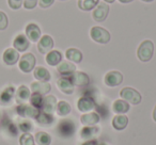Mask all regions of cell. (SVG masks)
Here are the masks:
<instances>
[{
	"label": "cell",
	"instance_id": "1",
	"mask_svg": "<svg viewBox=\"0 0 156 145\" xmlns=\"http://www.w3.org/2000/svg\"><path fill=\"white\" fill-rule=\"evenodd\" d=\"M154 54V44L150 40H145L137 49V57L142 62H149Z\"/></svg>",
	"mask_w": 156,
	"mask_h": 145
},
{
	"label": "cell",
	"instance_id": "2",
	"mask_svg": "<svg viewBox=\"0 0 156 145\" xmlns=\"http://www.w3.org/2000/svg\"><path fill=\"white\" fill-rule=\"evenodd\" d=\"M76 130V124L72 119H64L58 124L57 127V132L59 136L61 138H71L75 133Z\"/></svg>",
	"mask_w": 156,
	"mask_h": 145
},
{
	"label": "cell",
	"instance_id": "3",
	"mask_svg": "<svg viewBox=\"0 0 156 145\" xmlns=\"http://www.w3.org/2000/svg\"><path fill=\"white\" fill-rule=\"evenodd\" d=\"M120 96H121V98L123 100H125L128 104H132V105H139L141 102V99H142L140 93L137 90L129 87L123 88L120 91Z\"/></svg>",
	"mask_w": 156,
	"mask_h": 145
},
{
	"label": "cell",
	"instance_id": "4",
	"mask_svg": "<svg viewBox=\"0 0 156 145\" xmlns=\"http://www.w3.org/2000/svg\"><path fill=\"white\" fill-rule=\"evenodd\" d=\"M90 36L94 42L98 44H107L110 41V33L102 27L94 26L90 30Z\"/></svg>",
	"mask_w": 156,
	"mask_h": 145
},
{
	"label": "cell",
	"instance_id": "5",
	"mask_svg": "<svg viewBox=\"0 0 156 145\" xmlns=\"http://www.w3.org/2000/svg\"><path fill=\"white\" fill-rule=\"evenodd\" d=\"M35 63H37V59L33 56L32 54H25L24 56H22L20 58V61H18V67L20 69L23 71V73H30L34 69L35 67Z\"/></svg>",
	"mask_w": 156,
	"mask_h": 145
},
{
	"label": "cell",
	"instance_id": "6",
	"mask_svg": "<svg viewBox=\"0 0 156 145\" xmlns=\"http://www.w3.org/2000/svg\"><path fill=\"white\" fill-rule=\"evenodd\" d=\"M104 82L107 87L115 88L123 82V75L118 71H108L104 77Z\"/></svg>",
	"mask_w": 156,
	"mask_h": 145
},
{
	"label": "cell",
	"instance_id": "7",
	"mask_svg": "<svg viewBox=\"0 0 156 145\" xmlns=\"http://www.w3.org/2000/svg\"><path fill=\"white\" fill-rule=\"evenodd\" d=\"M16 112L20 116L22 117H29V119H35L39 114L40 110L37 108H34L31 105H26V104H20L18 105V107L16 108Z\"/></svg>",
	"mask_w": 156,
	"mask_h": 145
},
{
	"label": "cell",
	"instance_id": "8",
	"mask_svg": "<svg viewBox=\"0 0 156 145\" xmlns=\"http://www.w3.org/2000/svg\"><path fill=\"white\" fill-rule=\"evenodd\" d=\"M109 5L105 2L98 3L96 5V8L94 9L93 13H92V16H93V19L98 22H104L105 19L107 18L109 14Z\"/></svg>",
	"mask_w": 156,
	"mask_h": 145
},
{
	"label": "cell",
	"instance_id": "9",
	"mask_svg": "<svg viewBox=\"0 0 156 145\" xmlns=\"http://www.w3.org/2000/svg\"><path fill=\"white\" fill-rule=\"evenodd\" d=\"M54 48V40L50 35H43L37 42V50L40 54H47L50 50Z\"/></svg>",
	"mask_w": 156,
	"mask_h": 145
},
{
	"label": "cell",
	"instance_id": "10",
	"mask_svg": "<svg viewBox=\"0 0 156 145\" xmlns=\"http://www.w3.org/2000/svg\"><path fill=\"white\" fill-rule=\"evenodd\" d=\"M69 80L72 81L74 85L76 87H86V85H89L90 78L86 73L83 71H75L71 76L69 77Z\"/></svg>",
	"mask_w": 156,
	"mask_h": 145
},
{
	"label": "cell",
	"instance_id": "11",
	"mask_svg": "<svg viewBox=\"0 0 156 145\" xmlns=\"http://www.w3.org/2000/svg\"><path fill=\"white\" fill-rule=\"evenodd\" d=\"M20 52L14 48H8L2 54L3 63L8 66H13L20 61Z\"/></svg>",
	"mask_w": 156,
	"mask_h": 145
},
{
	"label": "cell",
	"instance_id": "12",
	"mask_svg": "<svg viewBox=\"0 0 156 145\" xmlns=\"http://www.w3.org/2000/svg\"><path fill=\"white\" fill-rule=\"evenodd\" d=\"M95 102L90 96H83L77 102V108L80 112H90L93 109H95Z\"/></svg>",
	"mask_w": 156,
	"mask_h": 145
},
{
	"label": "cell",
	"instance_id": "13",
	"mask_svg": "<svg viewBox=\"0 0 156 145\" xmlns=\"http://www.w3.org/2000/svg\"><path fill=\"white\" fill-rule=\"evenodd\" d=\"M25 32H26V36L31 42L35 43V42H39V40L41 39V29L37 24H33V22L28 24L25 29Z\"/></svg>",
	"mask_w": 156,
	"mask_h": 145
},
{
	"label": "cell",
	"instance_id": "14",
	"mask_svg": "<svg viewBox=\"0 0 156 145\" xmlns=\"http://www.w3.org/2000/svg\"><path fill=\"white\" fill-rule=\"evenodd\" d=\"M30 46V41L28 40V37L25 34H18L16 35V37L13 41V47L14 49H16L18 52H24Z\"/></svg>",
	"mask_w": 156,
	"mask_h": 145
},
{
	"label": "cell",
	"instance_id": "15",
	"mask_svg": "<svg viewBox=\"0 0 156 145\" xmlns=\"http://www.w3.org/2000/svg\"><path fill=\"white\" fill-rule=\"evenodd\" d=\"M57 87L62 93L66 94V95H72L74 93V87L75 85L72 83L69 77H61L57 81Z\"/></svg>",
	"mask_w": 156,
	"mask_h": 145
},
{
	"label": "cell",
	"instance_id": "16",
	"mask_svg": "<svg viewBox=\"0 0 156 145\" xmlns=\"http://www.w3.org/2000/svg\"><path fill=\"white\" fill-rule=\"evenodd\" d=\"M57 71L62 77H69L76 71V66L69 61H63L57 65Z\"/></svg>",
	"mask_w": 156,
	"mask_h": 145
},
{
	"label": "cell",
	"instance_id": "17",
	"mask_svg": "<svg viewBox=\"0 0 156 145\" xmlns=\"http://www.w3.org/2000/svg\"><path fill=\"white\" fill-rule=\"evenodd\" d=\"M57 98L55 97L54 95H47L44 97L43 99V105H42V109L41 111H44L46 113H52L56 111V108H57Z\"/></svg>",
	"mask_w": 156,
	"mask_h": 145
},
{
	"label": "cell",
	"instance_id": "18",
	"mask_svg": "<svg viewBox=\"0 0 156 145\" xmlns=\"http://www.w3.org/2000/svg\"><path fill=\"white\" fill-rule=\"evenodd\" d=\"M30 89L32 93H39L41 95H46L49 93L51 90V85L48 82H43V81H34L31 83Z\"/></svg>",
	"mask_w": 156,
	"mask_h": 145
},
{
	"label": "cell",
	"instance_id": "19",
	"mask_svg": "<svg viewBox=\"0 0 156 145\" xmlns=\"http://www.w3.org/2000/svg\"><path fill=\"white\" fill-rule=\"evenodd\" d=\"M30 90H29L28 87L26 85H20L17 90L15 91V99L17 102V104H25L27 100H29L30 98Z\"/></svg>",
	"mask_w": 156,
	"mask_h": 145
},
{
	"label": "cell",
	"instance_id": "20",
	"mask_svg": "<svg viewBox=\"0 0 156 145\" xmlns=\"http://www.w3.org/2000/svg\"><path fill=\"white\" fill-rule=\"evenodd\" d=\"M33 76H34V78L37 81H43V82H48L50 80V78H51L49 71L43 66L34 67V69H33Z\"/></svg>",
	"mask_w": 156,
	"mask_h": 145
},
{
	"label": "cell",
	"instance_id": "21",
	"mask_svg": "<svg viewBox=\"0 0 156 145\" xmlns=\"http://www.w3.org/2000/svg\"><path fill=\"white\" fill-rule=\"evenodd\" d=\"M100 115L95 112H88L83 114L80 117V122L83 126H94L100 122Z\"/></svg>",
	"mask_w": 156,
	"mask_h": 145
},
{
	"label": "cell",
	"instance_id": "22",
	"mask_svg": "<svg viewBox=\"0 0 156 145\" xmlns=\"http://www.w3.org/2000/svg\"><path fill=\"white\" fill-rule=\"evenodd\" d=\"M46 63L50 66H57L60 62H62V54L59 50H50L46 54Z\"/></svg>",
	"mask_w": 156,
	"mask_h": 145
},
{
	"label": "cell",
	"instance_id": "23",
	"mask_svg": "<svg viewBox=\"0 0 156 145\" xmlns=\"http://www.w3.org/2000/svg\"><path fill=\"white\" fill-rule=\"evenodd\" d=\"M128 117L124 114H118L112 119V127L115 130H123L127 127Z\"/></svg>",
	"mask_w": 156,
	"mask_h": 145
},
{
	"label": "cell",
	"instance_id": "24",
	"mask_svg": "<svg viewBox=\"0 0 156 145\" xmlns=\"http://www.w3.org/2000/svg\"><path fill=\"white\" fill-rule=\"evenodd\" d=\"M129 104L123 99H117L112 105V110L117 114H125L129 111Z\"/></svg>",
	"mask_w": 156,
	"mask_h": 145
},
{
	"label": "cell",
	"instance_id": "25",
	"mask_svg": "<svg viewBox=\"0 0 156 145\" xmlns=\"http://www.w3.org/2000/svg\"><path fill=\"white\" fill-rule=\"evenodd\" d=\"M98 131H100V128L96 126H85L80 130V138L85 141L91 140L95 134H98Z\"/></svg>",
	"mask_w": 156,
	"mask_h": 145
},
{
	"label": "cell",
	"instance_id": "26",
	"mask_svg": "<svg viewBox=\"0 0 156 145\" xmlns=\"http://www.w3.org/2000/svg\"><path fill=\"white\" fill-rule=\"evenodd\" d=\"M65 57L67 60L73 63H80L83 61V54L77 48H69L65 51Z\"/></svg>",
	"mask_w": 156,
	"mask_h": 145
},
{
	"label": "cell",
	"instance_id": "27",
	"mask_svg": "<svg viewBox=\"0 0 156 145\" xmlns=\"http://www.w3.org/2000/svg\"><path fill=\"white\" fill-rule=\"evenodd\" d=\"M15 95V89L13 87H8L0 94V102L2 105H9Z\"/></svg>",
	"mask_w": 156,
	"mask_h": 145
},
{
	"label": "cell",
	"instance_id": "28",
	"mask_svg": "<svg viewBox=\"0 0 156 145\" xmlns=\"http://www.w3.org/2000/svg\"><path fill=\"white\" fill-rule=\"evenodd\" d=\"M35 119H37V124H40V125H44V126L51 125V124L54 123V121H55L54 115L50 114V113H46V112L41 111V110H40L37 116L35 117Z\"/></svg>",
	"mask_w": 156,
	"mask_h": 145
},
{
	"label": "cell",
	"instance_id": "29",
	"mask_svg": "<svg viewBox=\"0 0 156 145\" xmlns=\"http://www.w3.org/2000/svg\"><path fill=\"white\" fill-rule=\"evenodd\" d=\"M100 0H78V8L83 11H91L96 8Z\"/></svg>",
	"mask_w": 156,
	"mask_h": 145
},
{
	"label": "cell",
	"instance_id": "30",
	"mask_svg": "<svg viewBox=\"0 0 156 145\" xmlns=\"http://www.w3.org/2000/svg\"><path fill=\"white\" fill-rule=\"evenodd\" d=\"M71 106H69V102H64V100H61V102H59L58 104H57V108H56V112L57 114L59 115V116H66V115H69V113H71Z\"/></svg>",
	"mask_w": 156,
	"mask_h": 145
},
{
	"label": "cell",
	"instance_id": "31",
	"mask_svg": "<svg viewBox=\"0 0 156 145\" xmlns=\"http://www.w3.org/2000/svg\"><path fill=\"white\" fill-rule=\"evenodd\" d=\"M34 141L37 143V145H50L51 143V136L44 131H39L35 133Z\"/></svg>",
	"mask_w": 156,
	"mask_h": 145
},
{
	"label": "cell",
	"instance_id": "32",
	"mask_svg": "<svg viewBox=\"0 0 156 145\" xmlns=\"http://www.w3.org/2000/svg\"><path fill=\"white\" fill-rule=\"evenodd\" d=\"M43 99H44L43 95H41V94H39V93H32L30 95V98H29L31 106H33L34 108L39 109V110H41L42 109Z\"/></svg>",
	"mask_w": 156,
	"mask_h": 145
},
{
	"label": "cell",
	"instance_id": "33",
	"mask_svg": "<svg viewBox=\"0 0 156 145\" xmlns=\"http://www.w3.org/2000/svg\"><path fill=\"white\" fill-rule=\"evenodd\" d=\"M20 145H34V138L29 132H24L20 138Z\"/></svg>",
	"mask_w": 156,
	"mask_h": 145
},
{
	"label": "cell",
	"instance_id": "34",
	"mask_svg": "<svg viewBox=\"0 0 156 145\" xmlns=\"http://www.w3.org/2000/svg\"><path fill=\"white\" fill-rule=\"evenodd\" d=\"M9 26V19L5 12L0 11V30H5Z\"/></svg>",
	"mask_w": 156,
	"mask_h": 145
},
{
	"label": "cell",
	"instance_id": "35",
	"mask_svg": "<svg viewBox=\"0 0 156 145\" xmlns=\"http://www.w3.org/2000/svg\"><path fill=\"white\" fill-rule=\"evenodd\" d=\"M24 0H8V5L12 10H20Z\"/></svg>",
	"mask_w": 156,
	"mask_h": 145
},
{
	"label": "cell",
	"instance_id": "36",
	"mask_svg": "<svg viewBox=\"0 0 156 145\" xmlns=\"http://www.w3.org/2000/svg\"><path fill=\"white\" fill-rule=\"evenodd\" d=\"M37 2H39V0H24L23 5H24L25 9L32 10V9H34V8L37 7Z\"/></svg>",
	"mask_w": 156,
	"mask_h": 145
},
{
	"label": "cell",
	"instance_id": "37",
	"mask_svg": "<svg viewBox=\"0 0 156 145\" xmlns=\"http://www.w3.org/2000/svg\"><path fill=\"white\" fill-rule=\"evenodd\" d=\"M20 128L24 132H28V131H30V130L32 129V124H31L30 122H28V121L22 122V123L20 124Z\"/></svg>",
	"mask_w": 156,
	"mask_h": 145
},
{
	"label": "cell",
	"instance_id": "38",
	"mask_svg": "<svg viewBox=\"0 0 156 145\" xmlns=\"http://www.w3.org/2000/svg\"><path fill=\"white\" fill-rule=\"evenodd\" d=\"M55 0H39V5L42 9H47L54 5Z\"/></svg>",
	"mask_w": 156,
	"mask_h": 145
},
{
	"label": "cell",
	"instance_id": "39",
	"mask_svg": "<svg viewBox=\"0 0 156 145\" xmlns=\"http://www.w3.org/2000/svg\"><path fill=\"white\" fill-rule=\"evenodd\" d=\"M81 145H98V142L94 139H91V140L85 141Z\"/></svg>",
	"mask_w": 156,
	"mask_h": 145
},
{
	"label": "cell",
	"instance_id": "40",
	"mask_svg": "<svg viewBox=\"0 0 156 145\" xmlns=\"http://www.w3.org/2000/svg\"><path fill=\"white\" fill-rule=\"evenodd\" d=\"M121 3H129V2H133L134 0H119Z\"/></svg>",
	"mask_w": 156,
	"mask_h": 145
},
{
	"label": "cell",
	"instance_id": "41",
	"mask_svg": "<svg viewBox=\"0 0 156 145\" xmlns=\"http://www.w3.org/2000/svg\"><path fill=\"white\" fill-rule=\"evenodd\" d=\"M153 119L156 122V105H155V107H154V110H153Z\"/></svg>",
	"mask_w": 156,
	"mask_h": 145
},
{
	"label": "cell",
	"instance_id": "42",
	"mask_svg": "<svg viewBox=\"0 0 156 145\" xmlns=\"http://www.w3.org/2000/svg\"><path fill=\"white\" fill-rule=\"evenodd\" d=\"M105 3H113L115 1V0H104Z\"/></svg>",
	"mask_w": 156,
	"mask_h": 145
},
{
	"label": "cell",
	"instance_id": "43",
	"mask_svg": "<svg viewBox=\"0 0 156 145\" xmlns=\"http://www.w3.org/2000/svg\"><path fill=\"white\" fill-rule=\"evenodd\" d=\"M141 1H143V2H152L154 0H141Z\"/></svg>",
	"mask_w": 156,
	"mask_h": 145
},
{
	"label": "cell",
	"instance_id": "44",
	"mask_svg": "<svg viewBox=\"0 0 156 145\" xmlns=\"http://www.w3.org/2000/svg\"><path fill=\"white\" fill-rule=\"evenodd\" d=\"M98 145H107V144H104V143H102V144H98Z\"/></svg>",
	"mask_w": 156,
	"mask_h": 145
},
{
	"label": "cell",
	"instance_id": "45",
	"mask_svg": "<svg viewBox=\"0 0 156 145\" xmlns=\"http://www.w3.org/2000/svg\"><path fill=\"white\" fill-rule=\"evenodd\" d=\"M60 1H64V0H60Z\"/></svg>",
	"mask_w": 156,
	"mask_h": 145
}]
</instances>
